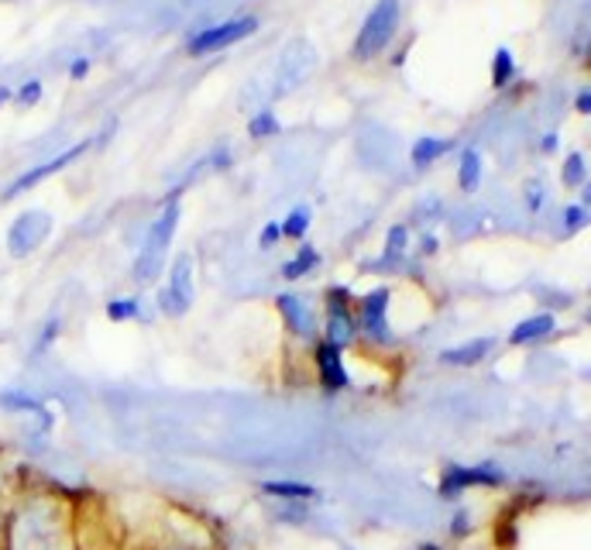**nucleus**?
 <instances>
[{"mask_svg":"<svg viewBox=\"0 0 591 550\" xmlns=\"http://www.w3.org/2000/svg\"><path fill=\"white\" fill-rule=\"evenodd\" d=\"M8 550H73V526L59 499H28L14 509Z\"/></svg>","mask_w":591,"mask_h":550,"instance_id":"f257e3e1","label":"nucleus"},{"mask_svg":"<svg viewBox=\"0 0 591 550\" xmlns=\"http://www.w3.org/2000/svg\"><path fill=\"white\" fill-rule=\"evenodd\" d=\"M176 228H179V200L169 196L166 210H162L158 220L149 228L145 244H141V252H138L134 265H131V272H134V279L141 282V286H149L152 279H158L162 261H166V252H169V244L176 238Z\"/></svg>","mask_w":591,"mask_h":550,"instance_id":"f03ea898","label":"nucleus"},{"mask_svg":"<svg viewBox=\"0 0 591 550\" xmlns=\"http://www.w3.org/2000/svg\"><path fill=\"white\" fill-rule=\"evenodd\" d=\"M396 28H399V0H378V4L369 11V17H364L351 55L358 59V63H369V59L382 55L385 46L393 42Z\"/></svg>","mask_w":591,"mask_h":550,"instance_id":"7ed1b4c3","label":"nucleus"},{"mask_svg":"<svg viewBox=\"0 0 591 550\" xmlns=\"http://www.w3.org/2000/svg\"><path fill=\"white\" fill-rule=\"evenodd\" d=\"M323 341L334 344L337 351H344L358 337V317L351 314V290L331 286L323 296Z\"/></svg>","mask_w":591,"mask_h":550,"instance_id":"20e7f679","label":"nucleus"},{"mask_svg":"<svg viewBox=\"0 0 591 550\" xmlns=\"http://www.w3.org/2000/svg\"><path fill=\"white\" fill-rule=\"evenodd\" d=\"M55 220L49 210H25L11 220L8 228V255L11 258H28L52 238Z\"/></svg>","mask_w":591,"mask_h":550,"instance_id":"39448f33","label":"nucleus"},{"mask_svg":"<svg viewBox=\"0 0 591 550\" xmlns=\"http://www.w3.org/2000/svg\"><path fill=\"white\" fill-rule=\"evenodd\" d=\"M193 307V255L182 252L172 261L169 286L158 293V310L166 317H182Z\"/></svg>","mask_w":591,"mask_h":550,"instance_id":"423d86ee","label":"nucleus"},{"mask_svg":"<svg viewBox=\"0 0 591 550\" xmlns=\"http://www.w3.org/2000/svg\"><path fill=\"white\" fill-rule=\"evenodd\" d=\"M258 22L255 17H234V22H223L217 28H203L200 35L190 38V55H210V52H220V49H231L241 38L255 35Z\"/></svg>","mask_w":591,"mask_h":550,"instance_id":"0eeeda50","label":"nucleus"},{"mask_svg":"<svg viewBox=\"0 0 591 550\" xmlns=\"http://www.w3.org/2000/svg\"><path fill=\"white\" fill-rule=\"evenodd\" d=\"M90 149V141H79V145H69L66 152H59V155H52L49 162H38V166H31L28 172H22L17 176L11 187L4 190V200H14V196H22V193H28V190H35L38 182H46V179H52L55 172H63L69 162H76L79 155H83Z\"/></svg>","mask_w":591,"mask_h":550,"instance_id":"6e6552de","label":"nucleus"},{"mask_svg":"<svg viewBox=\"0 0 591 550\" xmlns=\"http://www.w3.org/2000/svg\"><path fill=\"white\" fill-rule=\"evenodd\" d=\"M358 334L372 341H389V290H372L358 303Z\"/></svg>","mask_w":591,"mask_h":550,"instance_id":"1a4fd4ad","label":"nucleus"},{"mask_svg":"<svg viewBox=\"0 0 591 550\" xmlns=\"http://www.w3.org/2000/svg\"><path fill=\"white\" fill-rule=\"evenodd\" d=\"M279 314L285 320V328H290L296 337L303 341H313L320 334V317L317 310L310 307V299H303L296 293H282L279 296Z\"/></svg>","mask_w":591,"mask_h":550,"instance_id":"9d476101","label":"nucleus"},{"mask_svg":"<svg viewBox=\"0 0 591 550\" xmlns=\"http://www.w3.org/2000/svg\"><path fill=\"white\" fill-rule=\"evenodd\" d=\"M313 361H317L320 385H323L327 393H341V389H348V385H351V375H348V369H344V358H341V351L334 348V344L320 341Z\"/></svg>","mask_w":591,"mask_h":550,"instance_id":"9b49d317","label":"nucleus"},{"mask_svg":"<svg viewBox=\"0 0 591 550\" xmlns=\"http://www.w3.org/2000/svg\"><path fill=\"white\" fill-rule=\"evenodd\" d=\"M0 410L22 413V417H38L46 431L52 426V413L46 410V402L38 399L35 393H28V389H0Z\"/></svg>","mask_w":591,"mask_h":550,"instance_id":"f8f14e48","label":"nucleus"},{"mask_svg":"<svg viewBox=\"0 0 591 550\" xmlns=\"http://www.w3.org/2000/svg\"><path fill=\"white\" fill-rule=\"evenodd\" d=\"M499 482H502V475L496 472V468H451L440 482V493L451 496V493H461V488H472V485H499Z\"/></svg>","mask_w":591,"mask_h":550,"instance_id":"ddd939ff","label":"nucleus"},{"mask_svg":"<svg viewBox=\"0 0 591 550\" xmlns=\"http://www.w3.org/2000/svg\"><path fill=\"white\" fill-rule=\"evenodd\" d=\"M550 334H554V317H550V314H537V317L516 323L513 334H509V341H513V344H534V341L550 337Z\"/></svg>","mask_w":591,"mask_h":550,"instance_id":"4468645a","label":"nucleus"},{"mask_svg":"<svg viewBox=\"0 0 591 550\" xmlns=\"http://www.w3.org/2000/svg\"><path fill=\"white\" fill-rule=\"evenodd\" d=\"M488 351H492V341L481 337V341H467V344H461V348L444 351L440 361L444 364H461V369H467V364H478Z\"/></svg>","mask_w":591,"mask_h":550,"instance_id":"2eb2a0df","label":"nucleus"},{"mask_svg":"<svg viewBox=\"0 0 591 550\" xmlns=\"http://www.w3.org/2000/svg\"><path fill=\"white\" fill-rule=\"evenodd\" d=\"M261 493L275 496V499H285V502H310V499H317V488L307 485V482H265Z\"/></svg>","mask_w":591,"mask_h":550,"instance_id":"dca6fc26","label":"nucleus"},{"mask_svg":"<svg viewBox=\"0 0 591 550\" xmlns=\"http://www.w3.org/2000/svg\"><path fill=\"white\" fill-rule=\"evenodd\" d=\"M454 149V141L451 138H420L416 145H413V162L423 169V166H434V162L440 155H447Z\"/></svg>","mask_w":591,"mask_h":550,"instance_id":"f3484780","label":"nucleus"},{"mask_svg":"<svg viewBox=\"0 0 591 550\" xmlns=\"http://www.w3.org/2000/svg\"><path fill=\"white\" fill-rule=\"evenodd\" d=\"M320 265V255H317V248L313 244H303V248L296 252V258H290L282 265V276L290 279V282H296V279H303V276H310L313 269Z\"/></svg>","mask_w":591,"mask_h":550,"instance_id":"a211bd4d","label":"nucleus"},{"mask_svg":"<svg viewBox=\"0 0 591 550\" xmlns=\"http://www.w3.org/2000/svg\"><path fill=\"white\" fill-rule=\"evenodd\" d=\"M458 182L464 193H475L481 182V155L475 149H464L461 155V169H458Z\"/></svg>","mask_w":591,"mask_h":550,"instance_id":"6ab92c4d","label":"nucleus"},{"mask_svg":"<svg viewBox=\"0 0 591 550\" xmlns=\"http://www.w3.org/2000/svg\"><path fill=\"white\" fill-rule=\"evenodd\" d=\"M310 231V210L307 207H296V210H290V217L282 220V238H293V241H299L303 234Z\"/></svg>","mask_w":591,"mask_h":550,"instance_id":"aec40b11","label":"nucleus"},{"mask_svg":"<svg viewBox=\"0 0 591 550\" xmlns=\"http://www.w3.org/2000/svg\"><path fill=\"white\" fill-rule=\"evenodd\" d=\"M279 131H282V125H279L275 111H258V114L252 117V125H248V135H252V138H272V135H279Z\"/></svg>","mask_w":591,"mask_h":550,"instance_id":"412c9836","label":"nucleus"},{"mask_svg":"<svg viewBox=\"0 0 591 550\" xmlns=\"http://www.w3.org/2000/svg\"><path fill=\"white\" fill-rule=\"evenodd\" d=\"M513 73H516V63H513V52L509 49H499L496 52V63H492V87H505L509 79H513Z\"/></svg>","mask_w":591,"mask_h":550,"instance_id":"4be33fe9","label":"nucleus"},{"mask_svg":"<svg viewBox=\"0 0 591 550\" xmlns=\"http://www.w3.org/2000/svg\"><path fill=\"white\" fill-rule=\"evenodd\" d=\"M138 310H141V303H138L134 296H120V299H111V303H107V320L125 323V320H134Z\"/></svg>","mask_w":591,"mask_h":550,"instance_id":"5701e85b","label":"nucleus"},{"mask_svg":"<svg viewBox=\"0 0 591 550\" xmlns=\"http://www.w3.org/2000/svg\"><path fill=\"white\" fill-rule=\"evenodd\" d=\"M59 331H63V317H49L42 323V331H38V337H35V355H46L59 341Z\"/></svg>","mask_w":591,"mask_h":550,"instance_id":"b1692460","label":"nucleus"},{"mask_svg":"<svg viewBox=\"0 0 591 550\" xmlns=\"http://www.w3.org/2000/svg\"><path fill=\"white\" fill-rule=\"evenodd\" d=\"M42 79H25L22 87H17V93H14V100H17V107H35L38 100H42Z\"/></svg>","mask_w":591,"mask_h":550,"instance_id":"393cba45","label":"nucleus"},{"mask_svg":"<svg viewBox=\"0 0 591 550\" xmlns=\"http://www.w3.org/2000/svg\"><path fill=\"white\" fill-rule=\"evenodd\" d=\"M406 244H410V231H406V223H396L389 231V241H385V258H399L406 252Z\"/></svg>","mask_w":591,"mask_h":550,"instance_id":"a878e982","label":"nucleus"},{"mask_svg":"<svg viewBox=\"0 0 591 550\" xmlns=\"http://www.w3.org/2000/svg\"><path fill=\"white\" fill-rule=\"evenodd\" d=\"M564 182L567 187H581L584 182V158L578 152L567 155V162H564Z\"/></svg>","mask_w":591,"mask_h":550,"instance_id":"bb28decb","label":"nucleus"},{"mask_svg":"<svg viewBox=\"0 0 591 550\" xmlns=\"http://www.w3.org/2000/svg\"><path fill=\"white\" fill-rule=\"evenodd\" d=\"M307 516H310L307 502H282L279 506V520H285V523H303Z\"/></svg>","mask_w":591,"mask_h":550,"instance_id":"cd10ccee","label":"nucleus"},{"mask_svg":"<svg viewBox=\"0 0 591 550\" xmlns=\"http://www.w3.org/2000/svg\"><path fill=\"white\" fill-rule=\"evenodd\" d=\"M279 238H282V223L269 220V223L261 228V234H258V244H261V248H272V244H275Z\"/></svg>","mask_w":591,"mask_h":550,"instance_id":"c85d7f7f","label":"nucleus"},{"mask_svg":"<svg viewBox=\"0 0 591 550\" xmlns=\"http://www.w3.org/2000/svg\"><path fill=\"white\" fill-rule=\"evenodd\" d=\"M584 220H588V217H584V207H567V214H564L567 231H578Z\"/></svg>","mask_w":591,"mask_h":550,"instance_id":"c756f323","label":"nucleus"},{"mask_svg":"<svg viewBox=\"0 0 591 550\" xmlns=\"http://www.w3.org/2000/svg\"><path fill=\"white\" fill-rule=\"evenodd\" d=\"M87 73H90V59H87V55L73 59V66H69V76H73V79H87Z\"/></svg>","mask_w":591,"mask_h":550,"instance_id":"7c9ffc66","label":"nucleus"},{"mask_svg":"<svg viewBox=\"0 0 591 550\" xmlns=\"http://www.w3.org/2000/svg\"><path fill=\"white\" fill-rule=\"evenodd\" d=\"M578 111L581 114H591V90H581L578 93Z\"/></svg>","mask_w":591,"mask_h":550,"instance_id":"2f4dec72","label":"nucleus"},{"mask_svg":"<svg viewBox=\"0 0 591 550\" xmlns=\"http://www.w3.org/2000/svg\"><path fill=\"white\" fill-rule=\"evenodd\" d=\"M557 149V135H547L543 138V152H554Z\"/></svg>","mask_w":591,"mask_h":550,"instance_id":"473e14b6","label":"nucleus"},{"mask_svg":"<svg viewBox=\"0 0 591 550\" xmlns=\"http://www.w3.org/2000/svg\"><path fill=\"white\" fill-rule=\"evenodd\" d=\"M464 526H467V520H464V516H458V520H454V537L467 534V529H464Z\"/></svg>","mask_w":591,"mask_h":550,"instance_id":"72a5a7b5","label":"nucleus"},{"mask_svg":"<svg viewBox=\"0 0 591 550\" xmlns=\"http://www.w3.org/2000/svg\"><path fill=\"white\" fill-rule=\"evenodd\" d=\"M8 100H14V90H8V87H0V107L8 104Z\"/></svg>","mask_w":591,"mask_h":550,"instance_id":"f704fd0d","label":"nucleus"},{"mask_svg":"<svg viewBox=\"0 0 591 550\" xmlns=\"http://www.w3.org/2000/svg\"><path fill=\"white\" fill-rule=\"evenodd\" d=\"M423 252H426V255L437 252V241H434V238H426V241H423Z\"/></svg>","mask_w":591,"mask_h":550,"instance_id":"c9c22d12","label":"nucleus"},{"mask_svg":"<svg viewBox=\"0 0 591 550\" xmlns=\"http://www.w3.org/2000/svg\"><path fill=\"white\" fill-rule=\"evenodd\" d=\"M588 203H591V182H588V187H584V207H588Z\"/></svg>","mask_w":591,"mask_h":550,"instance_id":"e433bc0d","label":"nucleus"},{"mask_svg":"<svg viewBox=\"0 0 591 550\" xmlns=\"http://www.w3.org/2000/svg\"><path fill=\"white\" fill-rule=\"evenodd\" d=\"M423 550H440V547H434V543H426V547H423Z\"/></svg>","mask_w":591,"mask_h":550,"instance_id":"4c0bfd02","label":"nucleus"},{"mask_svg":"<svg viewBox=\"0 0 591 550\" xmlns=\"http://www.w3.org/2000/svg\"><path fill=\"white\" fill-rule=\"evenodd\" d=\"M588 320H591V314H588Z\"/></svg>","mask_w":591,"mask_h":550,"instance_id":"58836bf2","label":"nucleus"}]
</instances>
